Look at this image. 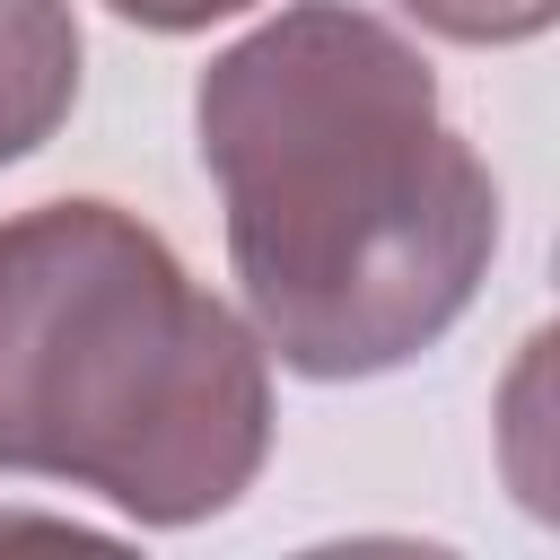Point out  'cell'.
<instances>
[{"label": "cell", "instance_id": "obj_5", "mask_svg": "<svg viewBox=\"0 0 560 560\" xmlns=\"http://www.w3.org/2000/svg\"><path fill=\"white\" fill-rule=\"evenodd\" d=\"M105 9L131 18V26H149V35H201V26H219V18H236L254 0H105Z\"/></svg>", "mask_w": 560, "mask_h": 560}, {"label": "cell", "instance_id": "obj_2", "mask_svg": "<svg viewBox=\"0 0 560 560\" xmlns=\"http://www.w3.org/2000/svg\"><path fill=\"white\" fill-rule=\"evenodd\" d=\"M271 455V350L114 201L0 219V472L201 525Z\"/></svg>", "mask_w": 560, "mask_h": 560}, {"label": "cell", "instance_id": "obj_1", "mask_svg": "<svg viewBox=\"0 0 560 560\" xmlns=\"http://www.w3.org/2000/svg\"><path fill=\"white\" fill-rule=\"evenodd\" d=\"M192 131L228 201L245 324L280 368L385 376L472 306L499 254V184L385 18L280 9L201 70Z\"/></svg>", "mask_w": 560, "mask_h": 560}, {"label": "cell", "instance_id": "obj_4", "mask_svg": "<svg viewBox=\"0 0 560 560\" xmlns=\"http://www.w3.org/2000/svg\"><path fill=\"white\" fill-rule=\"evenodd\" d=\"M394 9L446 44H534L560 18V0H394Z\"/></svg>", "mask_w": 560, "mask_h": 560}, {"label": "cell", "instance_id": "obj_3", "mask_svg": "<svg viewBox=\"0 0 560 560\" xmlns=\"http://www.w3.org/2000/svg\"><path fill=\"white\" fill-rule=\"evenodd\" d=\"M79 105L70 0H0V166L35 158Z\"/></svg>", "mask_w": 560, "mask_h": 560}]
</instances>
